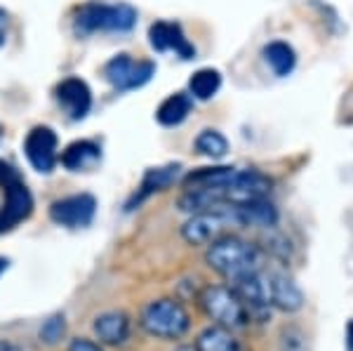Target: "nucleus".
Listing matches in <instances>:
<instances>
[{"label": "nucleus", "instance_id": "obj_17", "mask_svg": "<svg viewBox=\"0 0 353 351\" xmlns=\"http://www.w3.org/2000/svg\"><path fill=\"white\" fill-rule=\"evenodd\" d=\"M179 166H168V168H153L144 174V182H141L139 191L134 196V203H141L144 198H149L156 191L170 189L176 182V174H179Z\"/></svg>", "mask_w": 353, "mask_h": 351}, {"label": "nucleus", "instance_id": "obj_28", "mask_svg": "<svg viewBox=\"0 0 353 351\" xmlns=\"http://www.w3.org/2000/svg\"><path fill=\"white\" fill-rule=\"evenodd\" d=\"M176 351H198V349H196V347H179Z\"/></svg>", "mask_w": 353, "mask_h": 351}, {"label": "nucleus", "instance_id": "obj_19", "mask_svg": "<svg viewBox=\"0 0 353 351\" xmlns=\"http://www.w3.org/2000/svg\"><path fill=\"white\" fill-rule=\"evenodd\" d=\"M264 57H266V61H269L271 69L276 71L278 76H288V73L294 69V64H297V54H294V50L290 48L288 43H283V41H276V43L266 45Z\"/></svg>", "mask_w": 353, "mask_h": 351}, {"label": "nucleus", "instance_id": "obj_7", "mask_svg": "<svg viewBox=\"0 0 353 351\" xmlns=\"http://www.w3.org/2000/svg\"><path fill=\"white\" fill-rule=\"evenodd\" d=\"M156 73L153 61H132L130 54H118L106 64L104 76L113 88L118 90H134L141 88L144 83L151 81V76Z\"/></svg>", "mask_w": 353, "mask_h": 351}, {"label": "nucleus", "instance_id": "obj_21", "mask_svg": "<svg viewBox=\"0 0 353 351\" xmlns=\"http://www.w3.org/2000/svg\"><path fill=\"white\" fill-rule=\"evenodd\" d=\"M196 151L208 158H224L229 154V141L217 130H203L196 137Z\"/></svg>", "mask_w": 353, "mask_h": 351}, {"label": "nucleus", "instance_id": "obj_10", "mask_svg": "<svg viewBox=\"0 0 353 351\" xmlns=\"http://www.w3.org/2000/svg\"><path fill=\"white\" fill-rule=\"evenodd\" d=\"M26 158L38 172H52L57 163V134L50 128H33L24 141Z\"/></svg>", "mask_w": 353, "mask_h": 351}, {"label": "nucleus", "instance_id": "obj_9", "mask_svg": "<svg viewBox=\"0 0 353 351\" xmlns=\"http://www.w3.org/2000/svg\"><path fill=\"white\" fill-rule=\"evenodd\" d=\"M273 182L257 170H236V177L231 179L224 191V203L229 205H245V203L261 201L269 196Z\"/></svg>", "mask_w": 353, "mask_h": 351}, {"label": "nucleus", "instance_id": "obj_11", "mask_svg": "<svg viewBox=\"0 0 353 351\" xmlns=\"http://www.w3.org/2000/svg\"><path fill=\"white\" fill-rule=\"evenodd\" d=\"M57 101L61 104L73 121H81L88 116L90 106H92V92H90L88 83L81 78H66L57 85Z\"/></svg>", "mask_w": 353, "mask_h": 351}, {"label": "nucleus", "instance_id": "obj_3", "mask_svg": "<svg viewBox=\"0 0 353 351\" xmlns=\"http://www.w3.org/2000/svg\"><path fill=\"white\" fill-rule=\"evenodd\" d=\"M0 186L5 191V203L0 208V234H8L17 224L31 217L33 196L21 182L19 172L5 161H0Z\"/></svg>", "mask_w": 353, "mask_h": 351}, {"label": "nucleus", "instance_id": "obj_26", "mask_svg": "<svg viewBox=\"0 0 353 351\" xmlns=\"http://www.w3.org/2000/svg\"><path fill=\"white\" fill-rule=\"evenodd\" d=\"M0 351H19V347H14L12 342H0Z\"/></svg>", "mask_w": 353, "mask_h": 351}, {"label": "nucleus", "instance_id": "obj_13", "mask_svg": "<svg viewBox=\"0 0 353 351\" xmlns=\"http://www.w3.org/2000/svg\"><path fill=\"white\" fill-rule=\"evenodd\" d=\"M94 335L99 342L118 347L130 337V319L123 311H106L94 319Z\"/></svg>", "mask_w": 353, "mask_h": 351}, {"label": "nucleus", "instance_id": "obj_6", "mask_svg": "<svg viewBox=\"0 0 353 351\" xmlns=\"http://www.w3.org/2000/svg\"><path fill=\"white\" fill-rule=\"evenodd\" d=\"M137 21V12L130 5H85L76 17L78 33L94 31H128Z\"/></svg>", "mask_w": 353, "mask_h": 351}, {"label": "nucleus", "instance_id": "obj_25", "mask_svg": "<svg viewBox=\"0 0 353 351\" xmlns=\"http://www.w3.org/2000/svg\"><path fill=\"white\" fill-rule=\"evenodd\" d=\"M5 28H8V14L0 10V45L5 43Z\"/></svg>", "mask_w": 353, "mask_h": 351}, {"label": "nucleus", "instance_id": "obj_5", "mask_svg": "<svg viewBox=\"0 0 353 351\" xmlns=\"http://www.w3.org/2000/svg\"><path fill=\"white\" fill-rule=\"evenodd\" d=\"M231 224H241V214L236 205H217L203 212H193V217L181 226V236L189 245H210L224 236Z\"/></svg>", "mask_w": 353, "mask_h": 351}, {"label": "nucleus", "instance_id": "obj_22", "mask_svg": "<svg viewBox=\"0 0 353 351\" xmlns=\"http://www.w3.org/2000/svg\"><path fill=\"white\" fill-rule=\"evenodd\" d=\"M64 335H66V321L61 314L50 316L41 328V342L45 344H59Z\"/></svg>", "mask_w": 353, "mask_h": 351}, {"label": "nucleus", "instance_id": "obj_12", "mask_svg": "<svg viewBox=\"0 0 353 351\" xmlns=\"http://www.w3.org/2000/svg\"><path fill=\"white\" fill-rule=\"evenodd\" d=\"M269 302L276 309L294 314L304 307V295H301L299 285L290 279L288 274H271L269 276Z\"/></svg>", "mask_w": 353, "mask_h": 351}, {"label": "nucleus", "instance_id": "obj_16", "mask_svg": "<svg viewBox=\"0 0 353 351\" xmlns=\"http://www.w3.org/2000/svg\"><path fill=\"white\" fill-rule=\"evenodd\" d=\"M97 161H99V146L88 139L73 141V144H68L64 149V154H61V166L73 170V172L94 166Z\"/></svg>", "mask_w": 353, "mask_h": 351}, {"label": "nucleus", "instance_id": "obj_18", "mask_svg": "<svg viewBox=\"0 0 353 351\" xmlns=\"http://www.w3.org/2000/svg\"><path fill=\"white\" fill-rule=\"evenodd\" d=\"M189 111H191V97L184 92H176V94H170V97L158 106L156 118L161 126L172 128V126H179V123L189 116Z\"/></svg>", "mask_w": 353, "mask_h": 351}, {"label": "nucleus", "instance_id": "obj_23", "mask_svg": "<svg viewBox=\"0 0 353 351\" xmlns=\"http://www.w3.org/2000/svg\"><path fill=\"white\" fill-rule=\"evenodd\" d=\"M172 31H174V24H168V21H156V24L149 28L151 48L158 50V52L170 50V43H172Z\"/></svg>", "mask_w": 353, "mask_h": 351}, {"label": "nucleus", "instance_id": "obj_4", "mask_svg": "<svg viewBox=\"0 0 353 351\" xmlns=\"http://www.w3.org/2000/svg\"><path fill=\"white\" fill-rule=\"evenodd\" d=\"M201 307L214 321V325H224L229 330L245 328L252 319L250 309L233 292L231 285H208L201 295Z\"/></svg>", "mask_w": 353, "mask_h": 351}, {"label": "nucleus", "instance_id": "obj_1", "mask_svg": "<svg viewBox=\"0 0 353 351\" xmlns=\"http://www.w3.org/2000/svg\"><path fill=\"white\" fill-rule=\"evenodd\" d=\"M205 259H208L210 269H214L229 281H236L245 274L261 269L259 248L254 243L236 239V236H221V239L210 243Z\"/></svg>", "mask_w": 353, "mask_h": 351}, {"label": "nucleus", "instance_id": "obj_15", "mask_svg": "<svg viewBox=\"0 0 353 351\" xmlns=\"http://www.w3.org/2000/svg\"><path fill=\"white\" fill-rule=\"evenodd\" d=\"M236 177V168H201L186 174L184 189H217Z\"/></svg>", "mask_w": 353, "mask_h": 351}, {"label": "nucleus", "instance_id": "obj_8", "mask_svg": "<svg viewBox=\"0 0 353 351\" xmlns=\"http://www.w3.org/2000/svg\"><path fill=\"white\" fill-rule=\"evenodd\" d=\"M97 212V201L90 194H76L59 198L50 205V219L59 226H68V229H81L92 222Z\"/></svg>", "mask_w": 353, "mask_h": 351}, {"label": "nucleus", "instance_id": "obj_24", "mask_svg": "<svg viewBox=\"0 0 353 351\" xmlns=\"http://www.w3.org/2000/svg\"><path fill=\"white\" fill-rule=\"evenodd\" d=\"M68 351H104V349H101L97 342H92V339L78 337V339H73V342H71Z\"/></svg>", "mask_w": 353, "mask_h": 351}, {"label": "nucleus", "instance_id": "obj_14", "mask_svg": "<svg viewBox=\"0 0 353 351\" xmlns=\"http://www.w3.org/2000/svg\"><path fill=\"white\" fill-rule=\"evenodd\" d=\"M198 351H243L241 342L233 335V330L224 325H210L196 339Z\"/></svg>", "mask_w": 353, "mask_h": 351}, {"label": "nucleus", "instance_id": "obj_2", "mask_svg": "<svg viewBox=\"0 0 353 351\" xmlns=\"http://www.w3.org/2000/svg\"><path fill=\"white\" fill-rule=\"evenodd\" d=\"M141 328L151 337L158 339H179L189 332L191 316L184 304L172 297L153 299L141 311Z\"/></svg>", "mask_w": 353, "mask_h": 351}, {"label": "nucleus", "instance_id": "obj_27", "mask_svg": "<svg viewBox=\"0 0 353 351\" xmlns=\"http://www.w3.org/2000/svg\"><path fill=\"white\" fill-rule=\"evenodd\" d=\"M5 269H8V259H3V257H0V274H3Z\"/></svg>", "mask_w": 353, "mask_h": 351}, {"label": "nucleus", "instance_id": "obj_20", "mask_svg": "<svg viewBox=\"0 0 353 351\" xmlns=\"http://www.w3.org/2000/svg\"><path fill=\"white\" fill-rule=\"evenodd\" d=\"M219 85H221L219 71H214V69H201V71H196L191 76L189 90H191L193 97H198V99H212L214 94H217Z\"/></svg>", "mask_w": 353, "mask_h": 351}]
</instances>
